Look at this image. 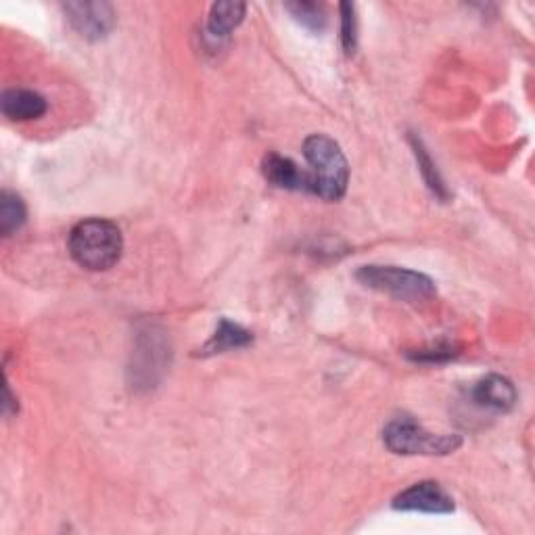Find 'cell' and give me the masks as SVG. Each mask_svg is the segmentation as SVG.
<instances>
[{"mask_svg":"<svg viewBox=\"0 0 535 535\" xmlns=\"http://www.w3.org/2000/svg\"><path fill=\"white\" fill-rule=\"evenodd\" d=\"M69 253L86 270L103 272L120 262L124 251L122 230L109 220L90 218L69 232Z\"/></svg>","mask_w":535,"mask_h":535,"instance_id":"cell-1","label":"cell"},{"mask_svg":"<svg viewBox=\"0 0 535 535\" xmlns=\"http://www.w3.org/2000/svg\"><path fill=\"white\" fill-rule=\"evenodd\" d=\"M306 161L312 166L310 184L312 193L324 201H339L350 182V166L333 138L324 134H312L304 143Z\"/></svg>","mask_w":535,"mask_h":535,"instance_id":"cell-2","label":"cell"},{"mask_svg":"<svg viewBox=\"0 0 535 535\" xmlns=\"http://www.w3.org/2000/svg\"><path fill=\"white\" fill-rule=\"evenodd\" d=\"M385 446L404 456H446L462 446L458 435H435L418 425L412 416H398L383 431Z\"/></svg>","mask_w":535,"mask_h":535,"instance_id":"cell-3","label":"cell"},{"mask_svg":"<svg viewBox=\"0 0 535 535\" xmlns=\"http://www.w3.org/2000/svg\"><path fill=\"white\" fill-rule=\"evenodd\" d=\"M356 278L370 289L389 293L404 301H423L435 295V283L427 274L398 266H362Z\"/></svg>","mask_w":535,"mask_h":535,"instance_id":"cell-4","label":"cell"},{"mask_svg":"<svg viewBox=\"0 0 535 535\" xmlns=\"http://www.w3.org/2000/svg\"><path fill=\"white\" fill-rule=\"evenodd\" d=\"M393 508L412 510V513L448 515L454 513V500L439 483L421 481L410 485L400 496H395Z\"/></svg>","mask_w":535,"mask_h":535,"instance_id":"cell-5","label":"cell"},{"mask_svg":"<svg viewBox=\"0 0 535 535\" xmlns=\"http://www.w3.org/2000/svg\"><path fill=\"white\" fill-rule=\"evenodd\" d=\"M67 21L86 40H101L115 28V11L107 3H67Z\"/></svg>","mask_w":535,"mask_h":535,"instance_id":"cell-6","label":"cell"},{"mask_svg":"<svg viewBox=\"0 0 535 535\" xmlns=\"http://www.w3.org/2000/svg\"><path fill=\"white\" fill-rule=\"evenodd\" d=\"M262 172L266 180L278 189H287V191H308L312 193V184H310V174L301 172L295 161L289 157H283L278 153H268L262 161Z\"/></svg>","mask_w":535,"mask_h":535,"instance_id":"cell-7","label":"cell"},{"mask_svg":"<svg viewBox=\"0 0 535 535\" xmlns=\"http://www.w3.org/2000/svg\"><path fill=\"white\" fill-rule=\"evenodd\" d=\"M3 113L5 118L13 120V122H30V120H38L49 109V103L42 95L34 90H26V88H11L3 92Z\"/></svg>","mask_w":535,"mask_h":535,"instance_id":"cell-8","label":"cell"},{"mask_svg":"<svg viewBox=\"0 0 535 535\" xmlns=\"http://www.w3.org/2000/svg\"><path fill=\"white\" fill-rule=\"evenodd\" d=\"M473 400L483 408L508 412L517 404V389L508 379L500 375H490L475 385Z\"/></svg>","mask_w":535,"mask_h":535,"instance_id":"cell-9","label":"cell"},{"mask_svg":"<svg viewBox=\"0 0 535 535\" xmlns=\"http://www.w3.org/2000/svg\"><path fill=\"white\" fill-rule=\"evenodd\" d=\"M251 341H253V335L247 329H243L241 324H235L224 318L220 320L214 337L203 345L201 356H214V354H224L228 350H241V347H247Z\"/></svg>","mask_w":535,"mask_h":535,"instance_id":"cell-10","label":"cell"},{"mask_svg":"<svg viewBox=\"0 0 535 535\" xmlns=\"http://www.w3.org/2000/svg\"><path fill=\"white\" fill-rule=\"evenodd\" d=\"M247 5L245 3H216L209 11V21H207V32L214 38H226L232 30H237L243 19H245Z\"/></svg>","mask_w":535,"mask_h":535,"instance_id":"cell-11","label":"cell"},{"mask_svg":"<svg viewBox=\"0 0 535 535\" xmlns=\"http://www.w3.org/2000/svg\"><path fill=\"white\" fill-rule=\"evenodd\" d=\"M28 212H26V203L21 201L19 195L5 191L0 195V232L5 237H11L15 230H19L23 224H26Z\"/></svg>","mask_w":535,"mask_h":535,"instance_id":"cell-12","label":"cell"},{"mask_svg":"<svg viewBox=\"0 0 535 535\" xmlns=\"http://www.w3.org/2000/svg\"><path fill=\"white\" fill-rule=\"evenodd\" d=\"M412 147H414V155H416V159H418V168H421V172H423V176H425V180H427V184H429V189H431L437 197L448 199V189H446V184H444V180H441V176H439L435 164L431 161L427 149L423 147V143H421V141H416V138L412 136Z\"/></svg>","mask_w":535,"mask_h":535,"instance_id":"cell-13","label":"cell"},{"mask_svg":"<svg viewBox=\"0 0 535 535\" xmlns=\"http://www.w3.org/2000/svg\"><path fill=\"white\" fill-rule=\"evenodd\" d=\"M287 11L295 17V21L312 32H322L327 26V13L318 3H289Z\"/></svg>","mask_w":535,"mask_h":535,"instance_id":"cell-14","label":"cell"},{"mask_svg":"<svg viewBox=\"0 0 535 535\" xmlns=\"http://www.w3.org/2000/svg\"><path fill=\"white\" fill-rule=\"evenodd\" d=\"M341 42L347 55L356 53L358 46V19H356V7L350 3H341Z\"/></svg>","mask_w":535,"mask_h":535,"instance_id":"cell-15","label":"cell"}]
</instances>
